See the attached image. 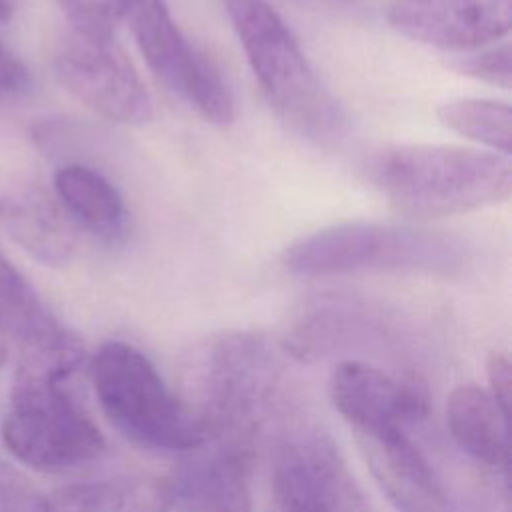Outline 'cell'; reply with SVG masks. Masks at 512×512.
Listing matches in <instances>:
<instances>
[{"instance_id":"6da1fadb","label":"cell","mask_w":512,"mask_h":512,"mask_svg":"<svg viewBox=\"0 0 512 512\" xmlns=\"http://www.w3.org/2000/svg\"><path fill=\"white\" fill-rule=\"evenodd\" d=\"M374 186L416 218L462 214L504 202L512 190L508 156L456 144H400L370 164Z\"/></svg>"},{"instance_id":"7a4b0ae2","label":"cell","mask_w":512,"mask_h":512,"mask_svg":"<svg viewBox=\"0 0 512 512\" xmlns=\"http://www.w3.org/2000/svg\"><path fill=\"white\" fill-rule=\"evenodd\" d=\"M224 8L252 74L278 116L306 138L336 140L344 130L342 108L276 8L268 0H224Z\"/></svg>"},{"instance_id":"3957f363","label":"cell","mask_w":512,"mask_h":512,"mask_svg":"<svg viewBox=\"0 0 512 512\" xmlns=\"http://www.w3.org/2000/svg\"><path fill=\"white\" fill-rule=\"evenodd\" d=\"M90 382L102 414L130 442L178 454L204 444L206 426L196 408L178 398L132 344L104 342L90 360Z\"/></svg>"},{"instance_id":"277c9868","label":"cell","mask_w":512,"mask_h":512,"mask_svg":"<svg viewBox=\"0 0 512 512\" xmlns=\"http://www.w3.org/2000/svg\"><path fill=\"white\" fill-rule=\"evenodd\" d=\"M468 252L462 240L438 230L404 224L346 222L322 228L294 242L286 268L302 278H324L356 272H452Z\"/></svg>"},{"instance_id":"5b68a950","label":"cell","mask_w":512,"mask_h":512,"mask_svg":"<svg viewBox=\"0 0 512 512\" xmlns=\"http://www.w3.org/2000/svg\"><path fill=\"white\" fill-rule=\"evenodd\" d=\"M8 452L40 472H68L98 460L106 440L62 382L16 374L2 420Z\"/></svg>"},{"instance_id":"8992f818","label":"cell","mask_w":512,"mask_h":512,"mask_svg":"<svg viewBox=\"0 0 512 512\" xmlns=\"http://www.w3.org/2000/svg\"><path fill=\"white\" fill-rule=\"evenodd\" d=\"M136 44L152 74L204 120H234L232 92L216 66L174 22L164 0H142L132 14Z\"/></svg>"},{"instance_id":"52a82bcc","label":"cell","mask_w":512,"mask_h":512,"mask_svg":"<svg viewBox=\"0 0 512 512\" xmlns=\"http://www.w3.org/2000/svg\"><path fill=\"white\" fill-rule=\"evenodd\" d=\"M274 384L276 360L264 338L246 332L222 336L206 356L204 400L196 408L206 426V438L256 436Z\"/></svg>"},{"instance_id":"ba28073f","label":"cell","mask_w":512,"mask_h":512,"mask_svg":"<svg viewBox=\"0 0 512 512\" xmlns=\"http://www.w3.org/2000/svg\"><path fill=\"white\" fill-rule=\"evenodd\" d=\"M58 82L86 108L120 124L152 118V98L114 36L72 30L54 56Z\"/></svg>"},{"instance_id":"9c48e42d","label":"cell","mask_w":512,"mask_h":512,"mask_svg":"<svg viewBox=\"0 0 512 512\" xmlns=\"http://www.w3.org/2000/svg\"><path fill=\"white\" fill-rule=\"evenodd\" d=\"M268 512H372L334 444L318 434L282 440L272 454Z\"/></svg>"},{"instance_id":"30bf717a","label":"cell","mask_w":512,"mask_h":512,"mask_svg":"<svg viewBox=\"0 0 512 512\" xmlns=\"http://www.w3.org/2000/svg\"><path fill=\"white\" fill-rule=\"evenodd\" d=\"M254 438L218 434L186 454L170 482L174 500L194 512H250Z\"/></svg>"},{"instance_id":"8fae6325","label":"cell","mask_w":512,"mask_h":512,"mask_svg":"<svg viewBox=\"0 0 512 512\" xmlns=\"http://www.w3.org/2000/svg\"><path fill=\"white\" fill-rule=\"evenodd\" d=\"M394 30L442 50H474L504 38L512 0H390Z\"/></svg>"},{"instance_id":"7c38bea8","label":"cell","mask_w":512,"mask_h":512,"mask_svg":"<svg viewBox=\"0 0 512 512\" xmlns=\"http://www.w3.org/2000/svg\"><path fill=\"white\" fill-rule=\"evenodd\" d=\"M352 434L376 484L398 512H444L442 484L404 424L364 426Z\"/></svg>"},{"instance_id":"4fadbf2b","label":"cell","mask_w":512,"mask_h":512,"mask_svg":"<svg viewBox=\"0 0 512 512\" xmlns=\"http://www.w3.org/2000/svg\"><path fill=\"white\" fill-rule=\"evenodd\" d=\"M330 400L352 430L386 422L408 426L430 410V396L422 380L396 378L360 360H346L334 368Z\"/></svg>"},{"instance_id":"5bb4252c","label":"cell","mask_w":512,"mask_h":512,"mask_svg":"<svg viewBox=\"0 0 512 512\" xmlns=\"http://www.w3.org/2000/svg\"><path fill=\"white\" fill-rule=\"evenodd\" d=\"M62 206L38 192L0 196V234L46 266L72 258L76 236Z\"/></svg>"},{"instance_id":"9a60e30c","label":"cell","mask_w":512,"mask_h":512,"mask_svg":"<svg viewBox=\"0 0 512 512\" xmlns=\"http://www.w3.org/2000/svg\"><path fill=\"white\" fill-rule=\"evenodd\" d=\"M0 336L12 338L22 354L54 352L82 344L44 306L30 282L0 254Z\"/></svg>"},{"instance_id":"2e32d148","label":"cell","mask_w":512,"mask_h":512,"mask_svg":"<svg viewBox=\"0 0 512 512\" xmlns=\"http://www.w3.org/2000/svg\"><path fill=\"white\" fill-rule=\"evenodd\" d=\"M168 480L122 476L62 486L38 500L36 512H168Z\"/></svg>"},{"instance_id":"e0dca14e","label":"cell","mask_w":512,"mask_h":512,"mask_svg":"<svg viewBox=\"0 0 512 512\" xmlns=\"http://www.w3.org/2000/svg\"><path fill=\"white\" fill-rule=\"evenodd\" d=\"M446 426L456 446L490 468H508V416L488 390L456 386L446 402Z\"/></svg>"},{"instance_id":"ac0fdd59","label":"cell","mask_w":512,"mask_h":512,"mask_svg":"<svg viewBox=\"0 0 512 512\" xmlns=\"http://www.w3.org/2000/svg\"><path fill=\"white\" fill-rule=\"evenodd\" d=\"M54 190L66 216L98 238L114 240L124 232L126 208L114 184L94 168L66 164L54 174Z\"/></svg>"},{"instance_id":"d6986e66","label":"cell","mask_w":512,"mask_h":512,"mask_svg":"<svg viewBox=\"0 0 512 512\" xmlns=\"http://www.w3.org/2000/svg\"><path fill=\"white\" fill-rule=\"evenodd\" d=\"M436 116L448 130L490 152L510 158L512 110L506 102L490 98H454L440 104Z\"/></svg>"},{"instance_id":"ffe728a7","label":"cell","mask_w":512,"mask_h":512,"mask_svg":"<svg viewBox=\"0 0 512 512\" xmlns=\"http://www.w3.org/2000/svg\"><path fill=\"white\" fill-rule=\"evenodd\" d=\"M72 30L92 36H114L122 20L132 16L142 0H58Z\"/></svg>"},{"instance_id":"44dd1931","label":"cell","mask_w":512,"mask_h":512,"mask_svg":"<svg viewBox=\"0 0 512 512\" xmlns=\"http://www.w3.org/2000/svg\"><path fill=\"white\" fill-rule=\"evenodd\" d=\"M460 74L482 80L486 84L510 90L512 86V48L510 42L482 48L476 54L462 56L450 64Z\"/></svg>"},{"instance_id":"7402d4cb","label":"cell","mask_w":512,"mask_h":512,"mask_svg":"<svg viewBox=\"0 0 512 512\" xmlns=\"http://www.w3.org/2000/svg\"><path fill=\"white\" fill-rule=\"evenodd\" d=\"M38 500L22 474L0 462V512H36Z\"/></svg>"},{"instance_id":"603a6c76","label":"cell","mask_w":512,"mask_h":512,"mask_svg":"<svg viewBox=\"0 0 512 512\" xmlns=\"http://www.w3.org/2000/svg\"><path fill=\"white\" fill-rule=\"evenodd\" d=\"M32 86L26 64L0 42V104L22 98Z\"/></svg>"},{"instance_id":"cb8c5ba5","label":"cell","mask_w":512,"mask_h":512,"mask_svg":"<svg viewBox=\"0 0 512 512\" xmlns=\"http://www.w3.org/2000/svg\"><path fill=\"white\" fill-rule=\"evenodd\" d=\"M486 376L490 384L488 394L498 404V408L508 416L512 398V370L508 356L502 352H492L486 360Z\"/></svg>"},{"instance_id":"d4e9b609","label":"cell","mask_w":512,"mask_h":512,"mask_svg":"<svg viewBox=\"0 0 512 512\" xmlns=\"http://www.w3.org/2000/svg\"><path fill=\"white\" fill-rule=\"evenodd\" d=\"M14 0H0V22H8L12 18Z\"/></svg>"},{"instance_id":"484cf974","label":"cell","mask_w":512,"mask_h":512,"mask_svg":"<svg viewBox=\"0 0 512 512\" xmlns=\"http://www.w3.org/2000/svg\"><path fill=\"white\" fill-rule=\"evenodd\" d=\"M8 358V346H6V338L0 336V368L6 364Z\"/></svg>"}]
</instances>
